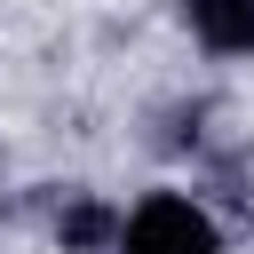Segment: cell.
I'll return each mask as SVG.
<instances>
[{
  "mask_svg": "<svg viewBox=\"0 0 254 254\" xmlns=\"http://www.w3.org/2000/svg\"><path fill=\"white\" fill-rule=\"evenodd\" d=\"M206 56H254V0H175Z\"/></svg>",
  "mask_w": 254,
  "mask_h": 254,
  "instance_id": "cell-2",
  "label": "cell"
},
{
  "mask_svg": "<svg viewBox=\"0 0 254 254\" xmlns=\"http://www.w3.org/2000/svg\"><path fill=\"white\" fill-rule=\"evenodd\" d=\"M56 238H64L71 254H111V246H119V214H111V206H95V198H64Z\"/></svg>",
  "mask_w": 254,
  "mask_h": 254,
  "instance_id": "cell-3",
  "label": "cell"
},
{
  "mask_svg": "<svg viewBox=\"0 0 254 254\" xmlns=\"http://www.w3.org/2000/svg\"><path fill=\"white\" fill-rule=\"evenodd\" d=\"M111 254H222V230L190 190H143L119 214V246Z\"/></svg>",
  "mask_w": 254,
  "mask_h": 254,
  "instance_id": "cell-1",
  "label": "cell"
}]
</instances>
